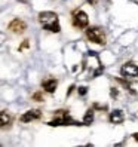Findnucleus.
Returning <instances> with one entry per match:
<instances>
[{
	"mask_svg": "<svg viewBox=\"0 0 138 147\" xmlns=\"http://www.w3.org/2000/svg\"><path fill=\"white\" fill-rule=\"evenodd\" d=\"M39 22L45 30L52 31V33H59L61 31V27H59V20L58 15L55 12H40L39 13Z\"/></svg>",
	"mask_w": 138,
	"mask_h": 147,
	"instance_id": "nucleus-1",
	"label": "nucleus"
},
{
	"mask_svg": "<svg viewBox=\"0 0 138 147\" xmlns=\"http://www.w3.org/2000/svg\"><path fill=\"white\" fill-rule=\"evenodd\" d=\"M48 125L49 126H67V125H80V123L76 122L67 110H58V111H55L54 119Z\"/></svg>",
	"mask_w": 138,
	"mask_h": 147,
	"instance_id": "nucleus-2",
	"label": "nucleus"
},
{
	"mask_svg": "<svg viewBox=\"0 0 138 147\" xmlns=\"http://www.w3.org/2000/svg\"><path fill=\"white\" fill-rule=\"evenodd\" d=\"M86 37H88V40H91L92 43H97V45H101V46H104L106 40H107L106 31L101 27H89L86 30Z\"/></svg>",
	"mask_w": 138,
	"mask_h": 147,
	"instance_id": "nucleus-3",
	"label": "nucleus"
},
{
	"mask_svg": "<svg viewBox=\"0 0 138 147\" xmlns=\"http://www.w3.org/2000/svg\"><path fill=\"white\" fill-rule=\"evenodd\" d=\"M71 21H73V25L76 28H86V27H88V22H89L88 15H86L83 11H79V9L73 12Z\"/></svg>",
	"mask_w": 138,
	"mask_h": 147,
	"instance_id": "nucleus-4",
	"label": "nucleus"
},
{
	"mask_svg": "<svg viewBox=\"0 0 138 147\" xmlns=\"http://www.w3.org/2000/svg\"><path fill=\"white\" fill-rule=\"evenodd\" d=\"M120 73H122L123 77H128V79H135L138 77V65L134 63H125L120 68Z\"/></svg>",
	"mask_w": 138,
	"mask_h": 147,
	"instance_id": "nucleus-5",
	"label": "nucleus"
},
{
	"mask_svg": "<svg viewBox=\"0 0 138 147\" xmlns=\"http://www.w3.org/2000/svg\"><path fill=\"white\" fill-rule=\"evenodd\" d=\"M13 123V116L7 110L0 111V129H9Z\"/></svg>",
	"mask_w": 138,
	"mask_h": 147,
	"instance_id": "nucleus-6",
	"label": "nucleus"
},
{
	"mask_svg": "<svg viewBox=\"0 0 138 147\" xmlns=\"http://www.w3.org/2000/svg\"><path fill=\"white\" fill-rule=\"evenodd\" d=\"M7 28H9V31H12V33H15V34H21V33H24L25 31V28H27V24H25L22 20H12L11 21V24L7 25Z\"/></svg>",
	"mask_w": 138,
	"mask_h": 147,
	"instance_id": "nucleus-7",
	"label": "nucleus"
},
{
	"mask_svg": "<svg viewBox=\"0 0 138 147\" xmlns=\"http://www.w3.org/2000/svg\"><path fill=\"white\" fill-rule=\"evenodd\" d=\"M42 117V111L37 110V109H34V110H28V111H25V113L21 116V122L22 123H28V122H33V120H37Z\"/></svg>",
	"mask_w": 138,
	"mask_h": 147,
	"instance_id": "nucleus-8",
	"label": "nucleus"
},
{
	"mask_svg": "<svg viewBox=\"0 0 138 147\" xmlns=\"http://www.w3.org/2000/svg\"><path fill=\"white\" fill-rule=\"evenodd\" d=\"M57 86H58V80L57 79H52V77L45 79V80L42 82V88L45 89L46 92H49V94H54L55 89H57Z\"/></svg>",
	"mask_w": 138,
	"mask_h": 147,
	"instance_id": "nucleus-9",
	"label": "nucleus"
},
{
	"mask_svg": "<svg viewBox=\"0 0 138 147\" xmlns=\"http://www.w3.org/2000/svg\"><path fill=\"white\" fill-rule=\"evenodd\" d=\"M110 122L111 123H122L123 122V120H125V115H123V111L122 110H113V111H111V113H110Z\"/></svg>",
	"mask_w": 138,
	"mask_h": 147,
	"instance_id": "nucleus-10",
	"label": "nucleus"
},
{
	"mask_svg": "<svg viewBox=\"0 0 138 147\" xmlns=\"http://www.w3.org/2000/svg\"><path fill=\"white\" fill-rule=\"evenodd\" d=\"M94 113H95V109H89L86 111V115L83 117V125H91L94 122Z\"/></svg>",
	"mask_w": 138,
	"mask_h": 147,
	"instance_id": "nucleus-11",
	"label": "nucleus"
},
{
	"mask_svg": "<svg viewBox=\"0 0 138 147\" xmlns=\"http://www.w3.org/2000/svg\"><path fill=\"white\" fill-rule=\"evenodd\" d=\"M33 100L34 101H43V94L42 92H34L33 94Z\"/></svg>",
	"mask_w": 138,
	"mask_h": 147,
	"instance_id": "nucleus-12",
	"label": "nucleus"
},
{
	"mask_svg": "<svg viewBox=\"0 0 138 147\" xmlns=\"http://www.w3.org/2000/svg\"><path fill=\"white\" fill-rule=\"evenodd\" d=\"M86 92H88V88H86V86H80L79 88V95L83 97V95H86Z\"/></svg>",
	"mask_w": 138,
	"mask_h": 147,
	"instance_id": "nucleus-13",
	"label": "nucleus"
},
{
	"mask_svg": "<svg viewBox=\"0 0 138 147\" xmlns=\"http://www.w3.org/2000/svg\"><path fill=\"white\" fill-rule=\"evenodd\" d=\"M25 48H28V40H24L22 42V45L20 46V51H24Z\"/></svg>",
	"mask_w": 138,
	"mask_h": 147,
	"instance_id": "nucleus-14",
	"label": "nucleus"
},
{
	"mask_svg": "<svg viewBox=\"0 0 138 147\" xmlns=\"http://www.w3.org/2000/svg\"><path fill=\"white\" fill-rule=\"evenodd\" d=\"M74 89H76V86H74V85H71V86H70V89H68V92H67V95H71V92H73Z\"/></svg>",
	"mask_w": 138,
	"mask_h": 147,
	"instance_id": "nucleus-15",
	"label": "nucleus"
},
{
	"mask_svg": "<svg viewBox=\"0 0 138 147\" xmlns=\"http://www.w3.org/2000/svg\"><path fill=\"white\" fill-rule=\"evenodd\" d=\"M117 95V91H114V88H111V97H116Z\"/></svg>",
	"mask_w": 138,
	"mask_h": 147,
	"instance_id": "nucleus-16",
	"label": "nucleus"
},
{
	"mask_svg": "<svg viewBox=\"0 0 138 147\" xmlns=\"http://www.w3.org/2000/svg\"><path fill=\"white\" fill-rule=\"evenodd\" d=\"M86 2L91 3V5H95V3H97V0H86Z\"/></svg>",
	"mask_w": 138,
	"mask_h": 147,
	"instance_id": "nucleus-17",
	"label": "nucleus"
},
{
	"mask_svg": "<svg viewBox=\"0 0 138 147\" xmlns=\"http://www.w3.org/2000/svg\"><path fill=\"white\" fill-rule=\"evenodd\" d=\"M132 137H134V140H137V141H138V132H135Z\"/></svg>",
	"mask_w": 138,
	"mask_h": 147,
	"instance_id": "nucleus-18",
	"label": "nucleus"
}]
</instances>
